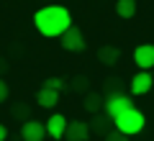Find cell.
I'll list each match as a JSON object with an SVG mask.
<instances>
[{"label": "cell", "mask_w": 154, "mask_h": 141, "mask_svg": "<svg viewBox=\"0 0 154 141\" xmlns=\"http://www.w3.org/2000/svg\"><path fill=\"white\" fill-rule=\"evenodd\" d=\"M44 3H49V0H44Z\"/></svg>", "instance_id": "obj_21"}, {"label": "cell", "mask_w": 154, "mask_h": 141, "mask_svg": "<svg viewBox=\"0 0 154 141\" xmlns=\"http://www.w3.org/2000/svg\"><path fill=\"white\" fill-rule=\"evenodd\" d=\"M131 108H134V100L123 92H108V98L103 100V110L108 113V118H116V115L126 113Z\"/></svg>", "instance_id": "obj_3"}, {"label": "cell", "mask_w": 154, "mask_h": 141, "mask_svg": "<svg viewBox=\"0 0 154 141\" xmlns=\"http://www.w3.org/2000/svg\"><path fill=\"white\" fill-rule=\"evenodd\" d=\"M36 103L41 105V108H54V105L59 103V92L49 90V87H41V90L36 92Z\"/></svg>", "instance_id": "obj_10"}, {"label": "cell", "mask_w": 154, "mask_h": 141, "mask_svg": "<svg viewBox=\"0 0 154 141\" xmlns=\"http://www.w3.org/2000/svg\"><path fill=\"white\" fill-rule=\"evenodd\" d=\"M59 44H62V49H67V51H82V49H85V36H82L80 28L69 26V28L59 36Z\"/></svg>", "instance_id": "obj_4"}, {"label": "cell", "mask_w": 154, "mask_h": 141, "mask_svg": "<svg viewBox=\"0 0 154 141\" xmlns=\"http://www.w3.org/2000/svg\"><path fill=\"white\" fill-rule=\"evenodd\" d=\"M72 90H88V77H75V80H72Z\"/></svg>", "instance_id": "obj_18"}, {"label": "cell", "mask_w": 154, "mask_h": 141, "mask_svg": "<svg viewBox=\"0 0 154 141\" xmlns=\"http://www.w3.org/2000/svg\"><path fill=\"white\" fill-rule=\"evenodd\" d=\"M11 115H13V118H18V121H28V118H31V108H28L26 103H16L11 108Z\"/></svg>", "instance_id": "obj_14"}, {"label": "cell", "mask_w": 154, "mask_h": 141, "mask_svg": "<svg viewBox=\"0 0 154 141\" xmlns=\"http://www.w3.org/2000/svg\"><path fill=\"white\" fill-rule=\"evenodd\" d=\"M64 85H67V82L62 80V77H49V80L44 82V87H49V90H57V92H59Z\"/></svg>", "instance_id": "obj_15"}, {"label": "cell", "mask_w": 154, "mask_h": 141, "mask_svg": "<svg viewBox=\"0 0 154 141\" xmlns=\"http://www.w3.org/2000/svg\"><path fill=\"white\" fill-rule=\"evenodd\" d=\"M5 139H8V128L0 123V141H5Z\"/></svg>", "instance_id": "obj_20"}, {"label": "cell", "mask_w": 154, "mask_h": 141, "mask_svg": "<svg viewBox=\"0 0 154 141\" xmlns=\"http://www.w3.org/2000/svg\"><path fill=\"white\" fill-rule=\"evenodd\" d=\"M103 139H105V141H128V136H126V133H121V131H108Z\"/></svg>", "instance_id": "obj_16"}, {"label": "cell", "mask_w": 154, "mask_h": 141, "mask_svg": "<svg viewBox=\"0 0 154 141\" xmlns=\"http://www.w3.org/2000/svg\"><path fill=\"white\" fill-rule=\"evenodd\" d=\"M118 59H121V51L116 49V46H100V49H98V62H100V64L113 67Z\"/></svg>", "instance_id": "obj_11"}, {"label": "cell", "mask_w": 154, "mask_h": 141, "mask_svg": "<svg viewBox=\"0 0 154 141\" xmlns=\"http://www.w3.org/2000/svg\"><path fill=\"white\" fill-rule=\"evenodd\" d=\"M44 136H46V128H44L41 121H33V118L23 121V126H21V141H44Z\"/></svg>", "instance_id": "obj_5"}, {"label": "cell", "mask_w": 154, "mask_h": 141, "mask_svg": "<svg viewBox=\"0 0 154 141\" xmlns=\"http://www.w3.org/2000/svg\"><path fill=\"white\" fill-rule=\"evenodd\" d=\"M113 123H116V131H121V133H126V136H134V133H139V131L144 128L146 118H144V113H141V110L131 108V110H126V113L116 115V118H113Z\"/></svg>", "instance_id": "obj_2"}, {"label": "cell", "mask_w": 154, "mask_h": 141, "mask_svg": "<svg viewBox=\"0 0 154 141\" xmlns=\"http://www.w3.org/2000/svg\"><path fill=\"white\" fill-rule=\"evenodd\" d=\"M82 105H85V110H90V113H98V110L103 108V98H100L98 92H88L85 100H82Z\"/></svg>", "instance_id": "obj_13"}, {"label": "cell", "mask_w": 154, "mask_h": 141, "mask_svg": "<svg viewBox=\"0 0 154 141\" xmlns=\"http://www.w3.org/2000/svg\"><path fill=\"white\" fill-rule=\"evenodd\" d=\"M116 13H118V18H134L136 16V0H118Z\"/></svg>", "instance_id": "obj_12"}, {"label": "cell", "mask_w": 154, "mask_h": 141, "mask_svg": "<svg viewBox=\"0 0 154 141\" xmlns=\"http://www.w3.org/2000/svg\"><path fill=\"white\" fill-rule=\"evenodd\" d=\"M152 85H154V77H152L149 69H141V72H136L131 77V92L134 95H146L152 90Z\"/></svg>", "instance_id": "obj_7"}, {"label": "cell", "mask_w": 154, "mask_h": 141, "mask_svg": "<svg viewBox=\"0 0 154 141\" xmlns=\"http://www.w3.org/2000/svg\"><path fill=\"white\" fill-rule=\"evenodd\" d=\"M62 139L67 141H88L90 139V126L85 121H67V128Z\"/></svg>", "instance_id": "obj_6"}, {"label": "cell", "mask_w": 154, "mask_h": 141, "mask_svg": "<svg viewBox=\"0 0 154 141\" xmlns=\"http://www.w3.org/2000/svg\"><path fill=\"white\" fill-rule=\"evenodd\" d=\"M33 26L41 36L46 38H59L67 28L72 26V16L62 5H44L41 11L33 13Z\"/></svg>", "instance_id": "obj_1"}, {"label": "cell", "mask_w": 154, "mask_h": 141, "mask_svg": "<svg viewBox=\"0 0 154 141\" xmlns=\"http://www.w3.org/2000/svg\"><path fill=\"white\" fill-rule=\"evenodd\" d=\"M44 128H46V136H51V139H62V136H64V128H67V118L62 113H54V115L46 118Z\"/></svg>", "instance_id": "obj_9"}, {"label": "cell", "mask_w": 154, "mask_h": 141, "mask_svg": "<svg viewBox=\"0 0 154 141\" xmlns=\"http://www.w3.org/2000/svg\"><path fill=\"white\" fill-rule=\"evenodd\" d=\"M134 62H136L141 69H152L154 67V44H141V46H136Z\"/></svg>", "instance_id": "obj_8"}, {"label": "cell", "mask_w": 154, "mask_h": 141, "mask_svg": "<svg viewBox=\"0 0 154 141\" xmlns=\"http://www.w3.org/2000/svg\"><path fill=\"white\" fill-rule=\"evenodd\" d=\"M8 95H11V87H8V82H5V80H0V103H5Z\"/></svg>", "instance_id": "obj_19"}, {"label": "cell", "mask_w": 154, "mask_h": 141, "mask_svg": "<svg viewBox=\"0 0 154 141\" xmlns=\"http://www.w3.org/2000/svg\"><path fill=\"white\" fill-rule=\"evenodd\" d=\"M90 131H98V133H108V131H105V118H100V115H98V118H95L93 121V126H90Z\"/></svg>", "instance_id": "obj_17"}]
</instances>
